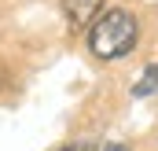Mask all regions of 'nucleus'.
<instances>
[{
    "instance_id": "obj_3",
    "label": "nucleus",
    "mask_w": 158,
    "mask_h": 151,
    "mask_svg": "<svg viewBox=\"0 0 158 151\" xmlns=\"http://www.w3.org/2000/svg\"><path fill=\"white\" fill-rule=\"evenodd\" d=\"M158 92V63H151L143 74H140V81L132 85V96L136 100H147V96H155Z\"/></svg>"
},
{
    "instance_id": "obj_2",
    "label": "nucleus",
    "mask_w": 158,
    "mask_h": 151,
    "mask_svg": "<svg viewBox=\"0 0 158 151\" xmlns=\"http://www.w3.org/2000/svg\"><path fill=\"white\" fill-rule=\"evenodd\" d=\"M63 11H66V19H70L74 30H85V26H92L99 19L103 0H63Z\"/></svg>"
},
{
    "instance_id": "obj_5",
    "label": "nucleus",
    "mask_w": 158,
    "mask_h": 151,
    "mask_svg": "<svg viewBox=\"0 0 158 151\" xmlns=\"http://www.w3.org/2000/svg\"><path fill=\"white\" fill-rule=\"evenodd\" d=\"M103 151H129V148H125V144H107Z\"/></svg>"
},
{
    "instance_id": "obj_1",
    "label": "nucleus",
    "mask_w": 158,
    "mask_h": 151,
    "mask_svg": "<svg viewBox=\"0 0 158 151\" xmlns=\"http://www.w3.org/2000/svg\"><path fill=\"white\" fill-rule=\"evenodd\" d=\"M140 37V26H136V15L125 11V7H110V11H99V19L88 26V52L96 59H125Z\"/></svg>"
},
{
    "instance_id": "obj_4",
    "label": "nucleus",
    "mask_w": 158,
    "mask_h": 151,
    "mask_svg": "<svg viewBox=\"0 0 158 151\" xmlns=\"http://www.w3.org/2000/svg\"><path fill=\"white\" fill-rule=\"evenodd\" d=\"M59 151H96V144L92 140H70L66 148H59Z\"/></svg>"
}]
</instances>
